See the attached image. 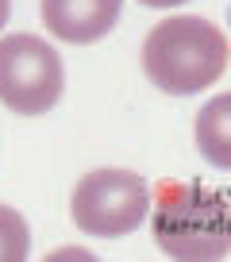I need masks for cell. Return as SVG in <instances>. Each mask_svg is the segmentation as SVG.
Segmentation results:
<instances>
[{
    "instance_id": "6da1fadb",
    "label": "cell",
    "mask_w": 231,
    "mask_h": 262,
    "mask_svg": "<svg viewBox=\"0 0 231 262\" xmlns=\"http://www.w3.org/2000/svg\"><path fill=\"white\" fill-rule=\"evenodd\" d=\"M150 235L177 262H212L231 254V201L204 181H162L150 201Z\"/></svg>"
},
{
    "instance_id": "8fae6325",
    "label": "cell",
    "mask_w": 231,
    "mask_h": 262,
    "mask_svg": "<svg viewBox=\"0 0 231 262\" xmlns=\"http://www.w3.org/2000/svg\"><path fill=\"white\" fill-rule=\"evenodd\" d=\"M227 24H231V8H227Z\"/></svg>"
},
{
    "instance_id": "ba28073f",
    "label": "cell",
    "mask_w": 231,
    "mask_h": 262,
    "mask_svg": "<svg viewBox=\"0 0 231 262\" xmlns=\"http://www.w3.org/2000/svg\"><path fill=\"white\" fill-rule=\"evenodd\" d=\"M139 4H147V8H177L185 0H139Z\"/></svg>"
},
{
    "instance_id": "30bf717a",
    "label": "cell",
    "mask_w": 231,
    "mask_h": 262,
    "mask_svg": "<svg viewBox=\"0 0 231 262\" xmlns=\"http://www.w3.org/2000/svg\"><path fill=\"white\" fill-rule=\"evenodd\" d=\"M54 258H89V254H85V251H58Z\"/></svg>"
},
{
    "instance_id": "7a4b0ae2",
    "label": "cell",
    "mask_w": 231,
    "mask_h": 262,
    "mask_svg": "<svg viewBox=\"0 0 231 262\" xmlns=\"http://www.w3.org/2000/svg\"><path fill=\"white\" fill-rule=\"evenodd\" d=\"M227 62V35L204 16H170L143 39V74L170 97L204 93L223 77Z\"/></svg>"
},
{
    "instance_id": "3957f363",
    "label": "cell",
    "mask_w": 231,
    "mask_h": 262,
    "mask_svg": "<svg viewBox=\"0 0 231 262\" xmlns=\"http://www.w3.org/2000/svg\"><path fill=\"white\" fill-rule=\"evenodd\" d=\"M66 66L62 54L39 35L0 39V104L19 116H42L62 100Z\"/></svg>"
},
{
    "instance_id": "9c48e42d",
    "label": "cell",
    "mask_w": 231,
    "mask_h": 262,
    "mask_svg": "<svg viewBox=\"0 0 231 262\" xmlns=\"http://www.w3.org/2000/svg\"><path fill=\"white\" fill-rule=\"evenodd\" d=\"M12 16V0H0V31H4V24H8Z\"/></svg>"
},
{
    "instance_id": "277c9868",
    "label": "cell",
    "mask_w": 231,
    "mask_h": 262,
    "mask_svg": "<svg viewBox=\"0 0 231 262\" xmlns=\"http://www.w3.org/2000/svg\"><path fill=\"white\" fill-rule=\"evenodd\" d=\"M70 212L85 235H131L150 212V185L131 170H93L77 181Z\"/></svg>"
},
{
    "instance_id": "5b68a950",
    "label": "cell",
    "mask_w": 231,
    "mask_h": 262,
    "mask_svg": "<svg viewBox=\"0 0 231 262\" xmlns=\"http://www.w3.org/2000/svg\"><path fill=\"white\" fill-rule=\"evenodd\" d=\"M124 12V0H42V24L54 39L89 47L104 39Z\"/></svg>"
},
{
    "instance_id": "8992f818",
    "label": "cell",
    "mask_w": 231,
    "mask_h": 262,
    "mask_svg": "<svg viewBox=\"0 0 231 262\" xmlns=\"http://www.w3.org/2000/svg\"><path fill=\"white\" fill-rule=\"evenodd\" d=\"M193 135H197L200 158L216 170L231 173V93H220L200 108Z\"/></svg>"
},
{
    "instance_id": "52a82bcc",
    "label": "cell",
    "mask_w": 231,
    "mask_h": 262,
    "mask_svg": "<svg viewBox=\"0 0 231 262\" xmlns=\"http://www.w3.org/2000/svg\"><path fill=\"white\" fill-rule=\"evenodd\" d=\"M31 251V228L16 208L0 205V262H24Z\"/></svg>"
}]
</instances>
